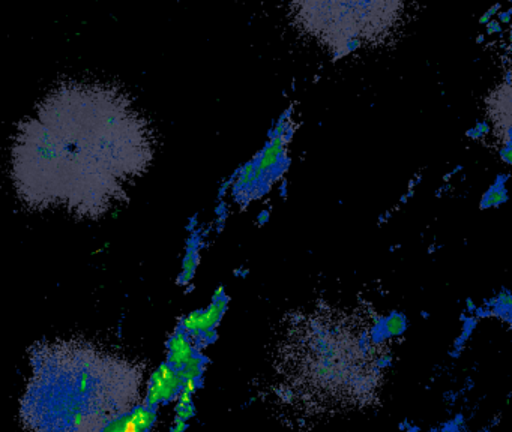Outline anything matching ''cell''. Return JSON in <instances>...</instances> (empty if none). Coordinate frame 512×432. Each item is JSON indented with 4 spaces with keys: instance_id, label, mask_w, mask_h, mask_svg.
Listing matches in <instances>:
<instances>
[{
    "instance_id": "cell-1",
    "label": "cell",
    "mask_w": 512,
    "mask_h": 432,
    "mask_svg": "<svg viewBox=\"0 0 512 432\" xmlns=\"http://www.w3.org/2000/svg\"><path fill=\"white\" fill-rule=\"evenodd\" d=\"M154 153L151 125L127 93L70 81L17 126L11 179L31 209L97 219L130 195Z\"/></svg>"
},
{
    "instance_id": "cell-2",
    "label": "cell",
    "mask_w": 512,
    "mask_h": 432,
    "mask_svg": "<svg viewBox=\"0 0 512 432\" xmlns=\"http://www.w3.org/2000/svg\"><path fill=\"white\" fill-rule=\"evenodd\" d=\"M503 86L497 89L493 96V117L491 120L494 132L499 135V155L506 164L512 167V71H508L503 78Z\"/></svg>"
},
{
    "instance_id": "cell-3",
    "label": "cell",
    "mask_w": 512,
    "mask_h": 432,
    "mask_svg": "<svg viewBox=\"0 0 512 432\" xmlns=\"http://www.w3.org/2000/svg\"><path fill=\"white\" fill-rule=\"evenodd\" d=\"M182 387V378L178 369L170 363H163L152 375L149 383L146 405L154 408L163 401H169Z\"/></svg>"
},
{
    "instance_id": "cell-4",
    "label": "cell",
    "mask_w": 512,
    "mask_h": 432,
    "mask_svg": "<svg viewBox=\"0 0 512 432\" xmlns=\"http://www.w3.org/2000/svg\"><path fill=\"white\" fill-rule=\"evenodd\" d=\"M170 356L169 363L175 366L176 369H181L188 360L193 357V350H191L190 342L187 341L184 335H176L170 341Z\"/></svg>"
},
{
    "instance_id": "cell-5",
    "label": "cell",
    "mask_w": 512,
    "mask_h": 432,
    "mask_svg": "<svg viewBox=\"0 0 512 432\" xmlns=\"http://www.w3.org/2000/svg\"><path fill=\"white\" fill-rule=\"evenodd\" d=\"M506 179H508V176H505V174L497 177L496 182L485 192L481 201L482 209H485V207L499 206V204L505 203V201L508 200V194H506L505 188Z\"/></svg>"
},
{
    "instance_id": "cell-6",
    "label": "cell",
    "mask_w": 512,
    "mask_h": 432,
    "mask_svg": "<svg viewBox=\"0 0 512 432\" xmlns=\"http://www.w3.org/2000/svg\"><path fill=\"white\" fill-rule=\"evenodd\" d=\"M103 432H145L140 429L134 420L133 413L125 414L119 419L113 420L104 428Z\"/></svg>"
},
{
    "instance_id": "cell-7",
    "label": "cell",
    "mask_w": 512,
    "mask_h": 432,
    "mask_svg": "<svg viewBox=\"0 0 512 432\" xmlns=\"http://www.w3.org/2000/svg\"><path fill=\"white\" fill-rule=\"evenodd\" d=\"M202 362L200 357H191L181 369H179V375H181L182 383L188 380H197L202 375Z\"/></svg>"
},
{
    "instance_id": "cell-8",
    "label": "cell",
    "mask_w": 512,
    "mask_h": 432,
    "mask_svg": "<svg viewBox=\"0 0 512 432\" xmlns=\"http://www.w3.org/2000/svg\"><path fill=\"white\" fill-rule=\"evenodd\" d=\"M500 9V5H494L493 8L490 9V11H487L485 12L484 15H482L481 17V23L482 24H485V23H490V18L493 17L494 14H496V11H499Z\"/></svg>"
},
{
    "instance_id": "cell-9",
    "label": "cell",
    "mask_w": 512,
    "mask_h": 432,
    "mask_svg": "<svg viewBox=\"0 0 512 432\" xmlns=\"http://www.w3.org/2000/svg\"><path fill=\"white\" fill-rule=\"evenodd\" d=\"M488 33H499L502 30V26H500V21H490L487 24Z\"/></svg>"
},
{
    "instance_id": "cell-10",
    "label": "cell",
    "mask_w": 512,
    "mask_h": 432,
    "mask_svg": "<svg viewBox=\"0 0 512 432\" xmlns=\"http://www.w3.org/2000/svg\"><path fill=\"white\" fill-rule=\"evenodd\" d=\"M185 429H187V422H184V420H176L172 432H184Z\"/></svg>"
},
{
    "instance_id": "cell-11",
    "label": "cell",
    "mask_w": 512,
    "mask_h": 432,
    "mask_svg": "<svg viewBox=\"0 0 512 432\" xmlns=\"http://www.w3.org/2000/svg\"><path fill=\"white\" fill-rule=\"evenodd\" d=\"M511 14V11L502 12V14H499L500 23H509V21H511Z\"/></svg>"
}]
</instances>
